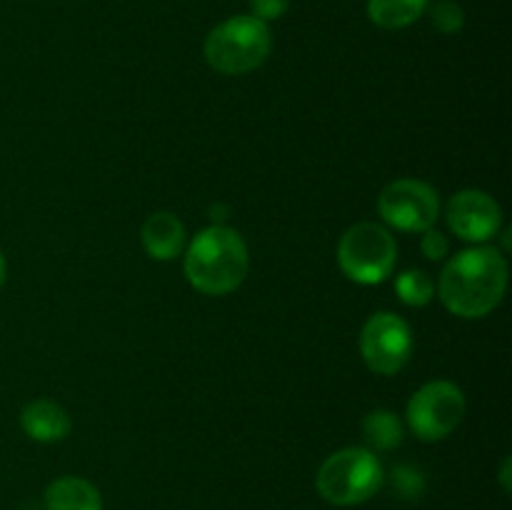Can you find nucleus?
<instances>
[{
  "instance_id": "nucleus-13",
  "label": "nucleus",
  "mask_w": 512,
  "mask_h": 510,
  "mask_svg": "<svg viewBox=\"0 0 512 510\" xmlns=\"http://www.w3.org/2000/svg\"><path fill=\"white\" fill-rule=\"evenodd\" d=\"M428 0H368V18L383 30H400L420 20Z\"/></svg>"
},
{
  "instance_id": "nucleus-17",
  "label": "nucleus",
  "mask_w": 512,
  "mask_h": 510,
  "mask_svg": "<svg viewBox=\"0 0 512 510\" xmlns=\"http://www.w3.org/2000/svg\"><path fill=\"white\" fill-rule=\"evenodd\" d=\"M430 18H433L435 28L445 35L458 33V30H463V25H465V13H463V8L455 3V0H438V3L433 5V13H430Z\"/></svg>"
},
{
  "instance_id": "nucleus-1",
  "label": "nucleus",
  "mask_w": 512,
  "mask_h": 510,
  "mask_svg": "<svg viewBox=\"0 0 512 510\" xmlns=\"http://www.w3.org/2000/svg\"><path fill=\"white\" fill-rule=\"evenodd\" d=\"M508 288V260L498 248L475 245L455 255L443 268L438 295L458 318H483L493 313Z\"/></svg>"
},
{
  "instance_id": "nucleus-19",
  "label": "nucleus",
  "mask_w": 512,
  "mask_h": 510,
  "mask_svg": "<svg viewBox=\"0 0 512 510\" xmlns=\"http://www.w3.org/2000/svg\"><path fill=\"white\" fill-rule=\"evenodd\" d=\"M290 0H250V8H253V15L263 23L268 20H278L280 15L288 10Z\"/></svg>"
},
{
  "instance_id": "nucleus-4",
  "label": "nucleus",
  "mask_w": 512,
  "mask_h": 510,
  "mask_svg": "<svg viewBox=\"0 0 512 510\" xmlns=\"http://www.w3.org/2000/svg\"><path fill=\"white\" fill-rule=\"evenodd\" d=\"M385 480L378 455L368 448H343L318 470V490L328 503L348 508L373 498Z\"/></svg>"
},
{
  "instance_id": "nucleus-8",
  "label": "nucleus",
  "mask_w": 512,
  "mask_h": 510,
  "mask_svg": "<svg viewBox=\"0 0 512 510\" xmlns=\"http://www.w3.org/2000/svg\"><path fill=\"white\" fill-rule=\"evenodd\" d=\"M360 353L373 373H400L413 355V330L400 315L385 310L370 315L360 333Z\"/></svg>"
},
{
  "instance_id": "nucleus-16",
  "label": "nucleus",
  "mask_w": 512,
  "mask_h": 510,
  "mask_svg": "<svg viewBox=\"0 0 512 510\" xmlns=\"http://www.w3.org/2000/svg\"><path fill=\"white\" fill-rule=\"evenodd\" d=\"M393 490L403 500H420L425 493V475L415 465L400 463L393 468Z\"/></svg>"
},
{
  "instance_id": "nucleus-15",
  "label": "nucleus",
  "mask_w": 512,
  "mask_h": 510,
  "mask_svg": "<svg viewBox=\"0 0 512 510\" xmlns=\"http://www.w3.org/2000/svg\"><path fill=\"white\" fill-rule=\"evenodd\" d=\"M395 293L410 308H423L433 300L435 285L425 270H405L398 280H395Z\"/></svg>"
},
{
  "instance_id": "nucleus-12",
  "label": "nucleus",
  "mask_w": 512,
  "mask_h": 510,
  "mask_svg": "<svg viewBox=\"0 0 512 510\" xmlns=\"http://www.w3.org/2000/svg\"><path fill=\"white\" fill-rule=\"evenodd\" d=\"M45 510H103V498L90 480L65 475L45 488Z\"/></svg>"
},
{
  "instance_id": "nucleus-9",
  "label": "nucleus",
  "mask_w": 512,
  "mask_h": 510,
  "mask_svg": "<svg viewBox=\"0 0 512 510\" xmlns=\"http://www.w3.org/2000/svg\"><path fill=\"white\" fill-rule=\"evenodd\" d=\"M448 225L460 240L483 245L498 235L503 225V210L498 200L483 190H460L448 203Z\"/></svg>"
},
{
  "instance_id": "nucleus-2",
  "label": "nucleus",
  "mask_w": 512,
  "mask_h": 510,
  "mask_svg": "<svg viewBox=\"0 0 512 510\" xmlns=\"http://www.w3.org/2000/svg\"><path fill=\"white\" fill-rule=\"evenodd\" d=\"M250 268L248 245L238 230L210 225L185 248V278L203 295H228L245 280Z\"/></svg>"
},
{
  "instance_id": "nucleus-20",
  "label": "nucleus",
  "mask_w": 512,
  "mask_h": 510,
  "mask_svg": "<svg viewBox=\"0 0 512 510\" xmlns=\"http://www.w3.org/2000/svg\"><path fill=\"white\" fill-rule=\"evenodd\" d=\"M500 483H503L505 493H510V458L503 460V468H500Z\"/></svg>"
},
{
  "instance_id": "nucleus-11",
  "label": "nucleus",
  "mask_w": 512,
  "mask_h": 510,
  "mask_svg": "<svg viewBox=\"0 0 512 510\" xmlns=\"http://www.w3.org/2000/svg\"><path fill=\"white\" fill-rule=\"evenodd\" d=\"M25 435L38 443H55L70 433V415L53 400H33L20 413Z\"/></svg>"
},
{
  "instance_id": "nucleus-6",
  "label": "nucleus",
  "mask_w": 512,
  "mask_h": 510,
  "mask_svg": "<svg viewBox=\"0 0 512 510\" xmlns=\"http://www.w3.org/2000/svg\"><path fill=\"white\" fill-rule=\"evenodd\" d=\"M465 395L450 380H433L425 383L408 403V425L420 440L435 443L443 440L463 423Z\"/></svg>"
},
{
  "instance_id": "nucleus-21",
  "label": "nucleus",
  "mask_w": 512,
  "mask_h": 510,
  "mask_svg": "<svg viewBox=\"0 0 512 510\" xmlns=\"http://www.w3.org/2000/svg\"><path fill=\"white\" fill-rule=\"evenodd\" d=\"M5 273H8V265H5L3 253H0V290H3V285H5Z\"/></svg>"
},
{
  "instance_id": "nucleus-18",
  "label": "nucleus",
  "mask_w": 512,
  "mask_h": 510,
  "mask_svg": "<svg viewBox=\"0 0 512 510\" xmlns=\"http://www.w3.org/2000/svg\"><path fill=\"white\" fill-rule=\"evenodd\" d=\"M448 238H445L440 230L435 228H428L423 233V240H420V250H423V255L428 260H443L445 255H448Z\"/></svg>"
},
{
  "instance_id": "nucleus-3",
  "label": "nucleus",
  "mask_w": 512,
  "mask_h": 510,
  "mask_svg": "<svg viewBox=\"0 0 512 510\" xmlns=\"http://www.w3.org/2000/svg\"><path fill=\"white\" fill-rule=\"evenodd\" d=\"M273 48L268 23L255 15H235L213 28L205 38V60L223 75H243L260 68Z\"/></svg>"
},
{
  "instance_id": "nucleus-7",
  "label": "nucleus",
  "mask_w": 512,
  "mask_h": 510,
  "mask_svg": "<svg viewBox=\"0 0 512 510\" xmlns=\"http://www.w3.org/2000/svg\"><path fill=\"white\" fill-rule=\"evenodd\" d=\"M378 210L385 223L403 233H425L440 215L438 193L428 183L400 178L385 185L378 198Z\"/></svg>"
},
{
  "instance_id": "nucleus-14",
  "label": "nucleus",
  "mask_w": 512,
  "mask_h": 510,
  "mask_svg": "<svg viewBox=\"0 0 512 510\" xmlns=\"http://www.w3.org/2000/svg\"><path fill=\"white\" fill-rule=\"evenodd\" d=\"M363 435L370 448L375 450H395L403 443V423L393 410H373L363 420Z\"/></svg>"
},
{
  "instance_id": "nucleus-5",
  "label": "nucleus",
  "mask_w": 512,
  "mask_h": 510,
  "mask_svg": "<svg viewBox=\"0 0 512 510\" xmlns=\"http://www.w3.org/2000/svg\"><path fill=\"white\" fill-rule=\"evenodd\" d=\"M398 260V245L388 228L378 223H355L338 243L340 270L360 285H378L388 280Z\"/></svg>"
},
{
  "instance_id": "nucleus-10",
  "label": "nucleus",
  "mask_w": 512,
  "mask_h": 510,
  "mask_svg": "<svg viewBox=\"0 0 512 510\" xmlns=\"http://www.w3.org/2000/svg\"><path fill=\"white\" fill-rule=\"evenodd\" d=\"M140 238L145 253L153 260H175L185 250V225L178 215L160 210L145 220Z\"/></svg>"
}]
</instances>
